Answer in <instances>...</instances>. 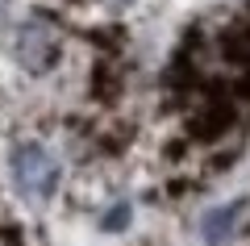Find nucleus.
<instances>
[{
	"mask_svg": "<svg viewBox=\"0 0 250 246\" xmlns=\"http://www.w3.org/2000/svg\"><path fill=\"white\" fill-rule=\"evenodd\" d=\"M59 54V34H54L50 21L42 17H29L25 25L17 29V63L25 71H46Z\"/></svg>",
	"mask_w": 250,
	"mask_h": 246,
	"instance_id": "f03ea898",
	"label": "nucleus"
},
{
	"mask_svg": "<svg viewBox=\"0 0 250 246\" xmlns=\"http://www.w3.org/2000/svg\"><path fill=\"white\" fill-rule=\"evenodd\" d=\"M129 217H134V204H129V201H117L113 209L100 217V229H108V234H121V229L129 225Z\"/></svg>",
	"mask_w": 250,
	"mask_h": 246,
	"instance_id": "20e7f679",
	"label": "nucleus"
},
{
	"mask_svg": "<svg viewBox=\"0 0 250 246\" xmlns=\"http://www.w3.org/2000/svg\"><path fill=\"white\" fill-rule=\"evenodd\" d=\"M246 213V201H233V204H221V209H208L205 217H200V234H205L208 246H221L233 238V229H238V217Z\"/></svg>",
	"mask_w": 250,
	"mask_h": 246,
	"instance_id": "7ed1b4c3",
	"label": "nucleus"
},
{
	"mask_svg": "<svg viewBox=\"0 0 250 246\" xmlns=\"http://www.w3.org/2000/svg\"><path fill=\"white\" fill-rule=\"evenodd\" d=\"M9 171H13V184L25 201H50L54 188H59V158L42 146V142H21L13 146L9 155Z\"/></svg>",
	"mask_w": 250,
	"mask_h": 246,
	"instance_id": "f257e3e1",
	"label": "nucleus"
}]
</instances>
